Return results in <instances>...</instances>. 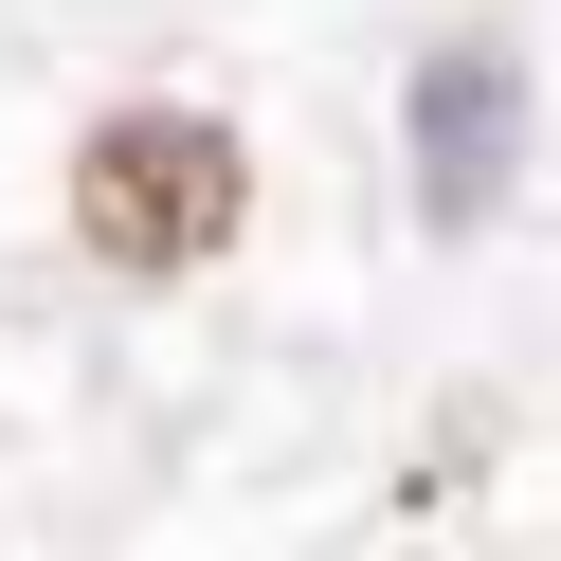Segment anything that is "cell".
I'll list each match as a JSON object with an SVG mask.
<instances>
[{
  "mask_svg": "<svg viewBox=\"0 0 561 561\" xmlns=\"http://www.w3.org/2000/svg\"><path fill=\"white\" fill-rule=\"evenodd\" d=\"M236 199H254V182H236V146H218L199 110H127V127L73 146V236H91L110 272H199V254L236 236Z\"/></svg>",
  "mask_w": 561,
  "mask_h": 561,
  "instance_id": "1",
  "label": "cell"
},
{
  "mask_svg": "<svg viewBox=\"0 0 561 561\" xmlns=\"http://www.w3.org/2000/svg\"><path fill=\"white\" fill-rule=\"evenodd\" d=\"M416 146H435V218H489V182H507V73L489 55H435Z\"/></svg>",
  "mask_w": 561,
  "mask_h": 561,
  "instance_id": "2",
  "label": "cell"
}]
</instances>
